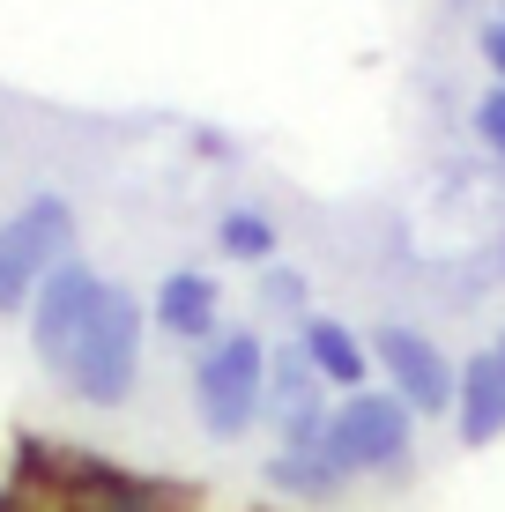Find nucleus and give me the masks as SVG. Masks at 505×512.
Listing matches in <instances>:
<instances>
[{
	"instance_id": "f257e3e1",
	"label": "nucleus",
	"mask_w": 505,
	"mask_h": 512,
	"mask_svg": "<svg viewBox=\"0 0 505 512\" xmlns=\"http://www.w3.org/2000/svg\"><path fill=\"white\" fill-rule=\"evenodd\" d=\"M194 416L208 438H246L268 416V342L253 327H231L194 357Z\"/></svg>"
},
{
	"instance_id": "f03ea898",
	"label": "nucleus",
	"mask_w": 505,
	"mask_h": 512,
	"mask_svg": "<svg viewBox=\"0 0 505 512\" xmlns=\"http://www.w3.org/2000/svg\"><path fill=\"white\" fill-rule=\"evenodd\" d=\"M60 260H75V201L67 193H38V201H23L0 223V320L30 312L38 282Z\"/></svg>"
},
{
	"instance_id": "7ed1b4c3",
	"label": "nucleus",
	"mask_w": 505,
	"mask_h": 512,
	"mask_svg": "<svg viewBox=\"0 0 505 512\" xmlns=\"http://www.w3.org/2000/svg\"><path fill=\"white\" fill-rule=\"evenodd\" d=\"M134 379H142V305L127 290H104V305H97V320L82 334L60 386L75 401H90V409H119L134 394Z\"/></svg>"
},
{
	"instance_id": "20e7f679",
	"label": "nucleus",
	"mask_w": 505,
	"mask_h": 512,
	"mask_svg": "<svg viewBox=\"0 0 505 512\" xmlns=\"http://www.w3.org/2000/svg\"><path fill=\"white\" fill-rule=\"evenodd\" d=\"M104 282L90 260H60L45 282H38V297H30V349H38V364L52 379H67V364H75V349H82V334H90L97 320V305H104Z\"/></svg>"
},
{
	"instance_id": "39448f33",
	"label": "nucleus",
	"mask_w": 505,
	"mask_h": 512,
	"mask_svg": "<svg viewBox=\"0 0 505 512\" xmlns=\"http://www.w3.org/2000/svg\"><path fill=\"white\" fill-rule=\"evenodd\" d=\"M320 453L335 461L342 475H387L409 461V401L402 394H350L335 416H327V438Z\"/></svg>"
},
{
	"instance_id": "423d86ee",
	"label": "nucleus",
	"mask_w": 505,
	"mask_h": 512,
	"mask_svg": "<svg viewBox=\"0 0 505 512\" xmlns=\"http://www.w3.org/2000/svg\"><path fill=\"white\" fill-rule=\"evenodd\" d=\"M372 357L387 364V386L409 401V416H446V409H454L461 372L446 364V349L431 342L424 327H402V320L372 327Z\"/></svg>"
},
{
	"instance_id": "0eeeda50",
	"label": "nucleus",
	"mask_w": 505,
	"mask_h": 512,
	"mask_svg": "<svg viewBox=\"0 0 505 512\" xmlns=\"http://www.w3.org/2000/svg\"><path fill=\"white\" fill-rule=\"evenodd\" d=\"M454 416H461V446H491V438H505V364H498V349H483V357L461 364Z\"/></svg>"
},
{
	"instance_id": "6e6552de",
	"label": "nucleus",
	"mask_w": 505,
	"mask_h": 512,
	"mask_svg": "<svg viewBox=\"0 0 505 512\" xmlns=\"http://www.w3.org/2000/svg\"><path fill=\"white\" fill-rule=\"evenodd\" d=\"M156 327H164L171 342H216V275L171 268L156 282Z\"/></svg>"
},
{
	"instance_id": "1a4fd4ad",
	"label": "nucleus",
	"mask_w": 505,
	"mask_h": 512,
	"mask_svg": "<svg viewBox=\"0 0 505 512\" xmlns=\"http://www.w3.org/2000/svg\"><path fill=\"white\" fill-rule=\"evenodd\" d=\"M298 357L312 364V379L320 386H350V394H364V349H357V334L342 327V320H327V312H305L298 320Z\"/></svg>"
},
{
	"instance_id": "9d476101",
	"label": "nucleus",
	"mask_w": 505,
	"mask_h": 512,
	"mask_svg": "<svg viewBox=\"0 0 505 512\" xmlns=\"http://www.w3.org/2000/svg\"><path fill=\"white\" fill-rule=\"evenodd\" d=\"M268 483H275V490H298V498H335L350 475L327 461V453H275V461H268Z\"/></svg>"
},
{
	"instance_id": "9b49d317",
	"label": "nucleus",
	"mask_w": 505,
	"mask_h": 512,
	"mask_svg": "<svg viewBox=\"0 0 505 512\" xmlns=\"http://www.w3.org/2000/svg\"><path fill=\"white\" fill-rule=\"evenodd\" d=\"M216 245H223L231 260H246V268H268V253H275V223L260 216V208H223Z\"/></svg>"
},
{
	"instance_id": "f8f14e48",
	"label": "nucleus",
	"mask_w": 505,
	"mask_h": 512,
	"mask_svg": "<svg viewBox=\"0 0 505 512\" xmlns=\"http://www.w3.org/2000/svg\"><path fill=\"white\" fill-rule=\"evenodd\" d=\"M260 275V305L268 312H298L305 320V275L298 268H253Z\"/></svg>"
},
{
	"instance_id": "ddd939ff",
	"label": "nucleus",
	"mask_w": 505,
	"mask_h": 512,
	"mask_svg": "<svg viewBox=\"0 0 505 512\" xmlns=\"http://www.w3.org/2000/svg\"><path fill=\"white\" fill-rule=\"evenodd\" d=\"M476 134H483V141H491V149L505 156V82L476 97Z\"/></svg>"
},
{
	"instance_id": "4468645a",
	"label": "nucleus",
	"mask_w": 505,
	"mask_h": 512,
	"mask_svg": "<svg viewBox=\"0 0 505 512\" xmlns=\"http://www.w3.org/2000/svg\"><path fill=\"white\" fill-rule=\"evenodd\" d=\"M476 52L491 60V75L505 82V23H491V30H483V38H476Z\"/></svg>"
},
{
	"instance_id": "2eb2a0df",
	"label": "nucleus",
	"mask_w": 505,
	"mask_h": 512,
	"mask_svg": "<svg viewBox=\"0 0 505 512\" xmlns=\"http://www.w3.org/2000/svg\"><path fill=\"white\" fill-rule=\"evenodd\" d=\"M498 364H505V334H498Z\"/></svg>"
}]
</instances>
